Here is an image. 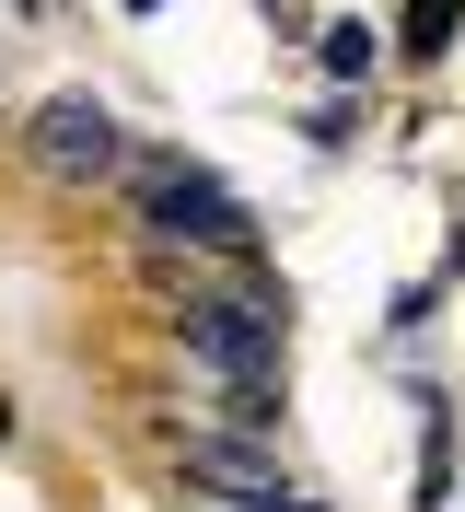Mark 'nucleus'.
<instances>
[{"instance_id":"obj_5","label":"nucleus","mask_w":465,"mask_h":512,"mask_svg":"<svg viewBox=\"0 0 465 512\" xmlns=\"http://www.w3.org/2000/svg\"><path fill=\"white\" fill-rule=\"evenodd\" d=\"M326 70L361 82V70H372V24H326Z\"/></svg>"},{"instance_id":"obj_4","label":"nucleus","mask_w":465,"mask_h":512,"mask_svg":"<svg viewBox=\"0 0 465 512\" xmlns=\"http://www.w3.org/2000/svg\"><path fill=\"white\" fill-rule=\"evenodd\" d=\"M175 466H186L198 489H233V501H279V466H268L256 443H210V431H198V443H186Z\"/></svg>"},{"instance_id":"obj_2","label":"nucleus","mask_w":465,"mask_h":512,"mask_svg":"<svg viewBox=\"0 0 465 512\" xmlns=\"http://www.w3.org/2000/svg\"><path fill=\"white\" fill-rule=\"evenodd\" d=\"M24 152H35V175L93 187V175H117V163H128V140H117V117H105L93 94H47V105H35V128H24Z\"/></svg>"},{"instance_id":"obj_3","label":"nucleus","mask_w":465,"mask_h":512,"mask_svg":"<svg viewBox=\"0 0 465 512\" xmlns=\"http://www.w3.org/2000/svg\"><path fill=\"white\" fill-rule=\"evenodd\" d=\"M140 198H152V222L186 233V245H210V256H256V222L221 198V175H198V163H163Z\"/></svg>"},{"instance_id":"obj_1","label":"nucleus","mask_w":465,"mask_h":512,"mask_svg":"<svg viewBox=\"0 0 465 512\" xmlns=\"http://www.w3.org/2000/svg\"><path fill=\"white\" fill-rule=\"evenodd\" d=\"M186 350L245 396V419L279 408V315L268 303H245V315H233V303H186Z\"/></svg>"},{"instance_id":"obj_6","label":"nucleus","mask_w":465,"mask_h":512,"mask_svg":"<svg viewBox=\"0 0 465 512\" xmlns=\"http://www.w3.org/2000/svg\"><path fill=\"white\" fill-rule=\"evenodd\" d=\"M407 47L442 59V47H454V0H419V12H407Z\"/></svg>"}]
</instances>
